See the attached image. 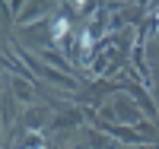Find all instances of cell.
<instances>
[{
    "label": "cell",
    "instance_id": "obj_1",
    "mask_svg": "<svg viewBox=\"0 0 159 149\" xmlns=\"http://www.w3.org/2000/svg\"><path fill=\"white\" fill-rule=\"evenodd\" d=\"M64 35H67V22L57 19V22H54V38H64Z\"/></svg>",
    "mask_w": 159,
    "mask_h": 149
}]
</instances>
